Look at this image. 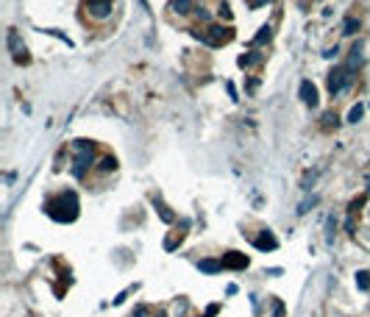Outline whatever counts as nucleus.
Wrapping results in <instances>:
<instances>
[{"label": "nucleus", "instance_id": "nucleus-1", "mask_svg": "<svg viewBox=\"0 0 370 317\" xmlns=\"http://www.w3.org/2000/svg\"><path fill=\"white\" fill-rule=\"evenodd\" d=\"M48 215L53 217V220H59V223H72L78 217V197H75V192H64V195H59L56 200H50V203H48Z\"/></svg>", "mask_w": 370, "mask_h": 317}, {"label": "nucleus", "instance_id": "nucleus-2", "mask_svg": "<svg viewBox=\"0 0 370 317\" xmlns=\"http://www.w3.org/2000/svg\"><path fill=\"white\" fill-rule=\"evenodd\" d=\"M192 36H195V39H201L203 45H209V48H220V45L231 42L234 31H231V28H223V25H212L206 34H198V31H192Z\"/></svg>", "mask_w": 370, "mask_h": 317}, {"label": "nucleus", "instance_id": "nucleus-3", "mask_svg": "<svg viewBox=\"0 0 370 317\" xmlns=\"http://www.w3.org/2000/svg\"><path fill=\"white\" fill-rule=\"evenodd\" d=\"M72 148L78 150L72 175H75V178H81V175L86 173V167L92 164V142H86V139H75V142H72Z\"/></svg>", "mask_w": 370, "mask_h": 317}, {"label": "nucleus", "instance_id": "nucleus-4", "mask_svg": "<svg viewBox=\"0 0 370 317\" xmlns=\"http://www.w3.org/2000/svg\"><path fill=\"white\" fill-rule=\"evenodd\" d=\"M351 78L353 75H351L348 67H334V70L328 72V92H331V95H340V92L351 84Z\"/></svg>", "mask_w": 370, "mask_h": 317}, {"label": "nucleus", "instance_id": "nucleus-5", "mask_svg": "<svg viewBox=\"0 0 370 317\" xmlns=\"http://www.w3.org/2000/svg\"><path fill=\"white\" fill-rule=\"evenodd\" d=\"M9 50H12V56H14L17 64H28V50H25L23 39H20V34L14 28L9 31Z\"/></svg>", "mask_w": 370, "mask_h": 317}, {"label": "nucleus", "instance_id": "nucleus-6", "mask_svg": "<svg viewBox=\"0 0 370 317\" xmlns=\"http://www.w3.org/2000/svg\"><path fill=\"white\" fill-rule=\"evenodd\" d=\"M84 6H86V12H89L92 17H98V20H106V17H112V9H114V3H112V0H86Z\"/></svg>", "mask_w": 370, "mask_h": 317}, {"label": "nucleus", "instance_id": "nucleus-7", "mask_svg": "<svg viewBox=\"0 0 370 317\" xmlns=\"http://www.w3.org/2000/svg\"><path fill=\"white\" fill-rule=\"evenodd\" d=\"M220 262H223V267H231V270H245L248 267V256H245V253H237V251H228Z\"/></svg>", "mask_w": 370, "mask_h": 317}, {"label": "nucleus", "instance_id": "nucleus-8", "mask_svg": "<svg viewBox=\"0 0 370 317\" xmlns=\"http://www.w3.org/2000/svg\"><path fill=\"white\" fill-rule=\"evenodd\" d=\"M301 100H304L306 106H312V109L317 106L320 97H317V86L312 84V81H304V84H301Z\"/></svg>", "mask_w": 370, "mask_h": 317}, {"label": "nucleus", "instance_id": "nucleus-9", "mask_svg": "<svg viewBox=\"0 0 370 317\" xmlns=\"http://www.w3.org/2000/svg\"><path fill=\"white\" fill-rule=\"evenodd\" d=\"M253 245H256L259 251H275V248H279V240H275L270 231H262L256 237V242H253Z\"/></svg>", "mask_w": 370, "mask_h": 317}, {"label": "nucleus", "instance_id": "nucleus-10", "mask_svg": "<svg viewBox=\"0 0 370 317\" xmlns=\"http://www.w3.org/2000/svg\"><path fill=\"white\" fill-rule=\"evenodd\" d=\"M198 270H201V273H220L223 270V262H215V259H201V262H198Z\"/></svg>", "mask_w": 370, "mask_h": 317}, {"label": "nucleus", "instance_id": "nucleus-11", "mask_svg": "<svg viewBox=\"0 0 370 317\" xmlns=\"http://www.w3.org/2000/svg\"><path fill=\"white\" fill-rule=\"evenodd\" d=\"M153 206H156V212H159V217H161L164 223H173V220H175V215H173V212H170L164 203H161L159 197H153Z\"/></svg>", "mask_w": 370, "mask_h": 317}, {"label": "nucleus", "instance_id": "nucleus-12", "mask_svg": "<svg viewBox=\"0 0 370 317\" xmlns=\"http://www.w3.org/2000/svg\"><path fill=\"white\" fill-rule=\"evenodd\" d=\"M270 36H273V28H270V25H264V28H259V34L253 36V45H264V42H270Z\"/></svg>", "mask_w": 370, "mask_h": 317}, {"label": "nucleus", "instance_id": "nucleus-13", "mask_svg": "<svg viewBox=\"0 0 370 317\" xmlns=\"http://www.w3.org/2000/svg\"><path fill=\"white\" fill-rule=\"evenodd\" d=\"M262 61V53H248V56H239V67H253Z\"/></svg>", "mask_w": 370, "mask_h": 317}, {"label": "nucleus", "instance_id": "nucleus-14", "mask_svg": "<svg viewBox=\"0 0 370 317\" xmlns=\"http://www.w3.org/2000/svg\"><path fill=\"white\" fill-rule=\"evenodd\" d=\"M356 31H359V20L356 17H348L345 23H342V34L351 36V34H356Z\"/></svg>", "mask_w": 370, "mask_h": 317}, {"label": "nucleus", "instance_id": "nucleus-15", "mask_svg": "<svg viewBox=\"0 0 370 317\" xmlns=\"http://www.w3.org/2000/svg\"><path fill=\"white\" fill-rule=\"evenodd\" d=\"M356 287L359 289H370V273L367 270H359L356 273Z\"/></svg>", "mask_w": 370, "mask_h": 317}, {"label": "nucleus", "instance_id": "nucleus-16", "mask_svg": "<svg viewBox=\"0 0 370 317\" xmlns=\"http://www.w3.org/2000/svg\"><path fill=\"white\" fill-rule=\"evenodd\" d=\"M173 9H175L178 14H187V12L192 9V3H190V0H173Z\"/></svg>", "mask_w": 370, "mask_h": 317}, {"label": "nucleus", "instance_id": "nucleus-17", "mask_svg": "<svg viewBox=\"0 0 370 317\" xmlns=\"http://www.w3.org/2000/svg\"><path fill=\"white\" fill-rule=\"evenodd\" d=\"M362 114H364L362 106H353L351 112H348V123H359V120H362Z\"/></svg>", "mask_w": 370, "mask_h": 317}, {"label": "nucleus", "instance_id": "nucleus-18", "mask_svg": "<svg viewBox=\"0 0 370 317\" xmlns=\"http://www.w3.org/2000/svg\"><path fill=\"white\" fill-rule=\"evenodd\" d=\"M114 167H117V162H114L112 156H106V159L101 162V170H103V173H109V170H114Z\"/></svg>", "mask_w": 370, "mask_h": 317}, {"label": "nucleus", "instance_id": "nucleus-19", "mask_svg": "<svg viewBox=\"0 0 370 317\" xmlns=\"http://www.w3.org/2000/svg\"><path fill=\"white\" fill-rule=\"evenodd\" d=\"M315 203H317V197H312V200H304L298 212H301V215H304V212H309V206H315Z\"/></svg>", "mask_w": 370, "mask_h": 317}, {"label": "nucleus", "instance_id": "nucleus-20", "mask_svg": "<svg viewBox=\"0 0 370 317\" xmlns=\"http://www.w3.org/2000/svg\"><path fill=\"white\" fill-rule=\"evenodd\" d=\"M273 317H284V303L275 300V309H273Z\"/></svg>", "mask_w": 370, "mask_h": 317}, {"label": "nucleus", "instance_id": "nucleus-21", "mask_svg": "<svg viewBox=\"0 0 370 317\" xmlns=\"http://www.w3.org/2000/svg\"><path fill=\"white\" fill-rule=\"evenodd\" d=\"M220 17H226V20H231V9H228V6H226V3H223V6H220Z\"/></svg>", "mask_w": 370, "mask_h": 317}, {"label": "nucleus", "instance_id": "nucleus-22", "mask_svg": "<svg viewBox=\"0 0 370 317\" xmlns=\"http://www.w3.org/2000/svg\"><path fill=\"white\" fill-rule=\"evenodd\" d=\"M331 123H337V117L334 114H326V117H323V126H331Z\"/></svg>", "mask_w": 370, "mask_h": 317}, {"label": "nucleus", "instance_id": "nucleus-23", "mask_svg": "<svg viewBox=\"0 0 370 317\" xmlns=\"http://www.w3.org/2000/svg\"><path fill=\"white\" fill-rule=\"evenodd\" d=\"M337 53H340V50H337V48H328V50H326V53H323V56H326V59H334Z\"/></svg>", "mask_w": 370, "mask_h": 317}, {"label": "nucleus", "instance_id": "nucleus-24", "mask_svg": "<svg viewBox=\"0 0 370 317\" xmlns=\"http://www.w3.org/2000/svg\"><path fill=\"white\" fill-rule=\"evenodd\" d=\"M198 17H201V20H209V17H212V14H209V12H206V9H198Z\"/></svg>", "mask_w": 370, "mask_h": 317}, {"label": "nucleus", "instance_id": "nucleus-25", "mask_svg": "<svg viewBox=\"0 0 370 317\" xmlns=\"http://www.w3.org/2000/svg\"><path fill=\"white\" fill-rule=\"evenodd\" d=\"M134 314H137V317H148V309H145V306H139V309L134 311Z\"/></svg>", "mask_w": 370, "mask_h": 317}, {"label": "nucleus", "instance_id": "nucleus-26", "mask_svg": "<svg viewBox=\"0 0 370 317\" xmlns=\"http://www.w3.org/2000/svg\"><path fill=\"white\" fill-rule=\"evenodd\" d=\"M217 314V306H209V309H206V317H215Z\"/></svg>", "mask_w": 370, "mask_h": 317}, {"label": "nucleus", "instance_id": "nucleus-27", "mask_svg": "<svg viewBox=\"0 0 370 317\" xmlns=\"http://www.w3.org/2000/svg\"><path fill=\"white\" fill-rule=\"evenodd\" d=\"M262 3H270V0H253V6H262Z\"/></svg>", "mask_w": 370, "mask_h": 317}]
</instances>
